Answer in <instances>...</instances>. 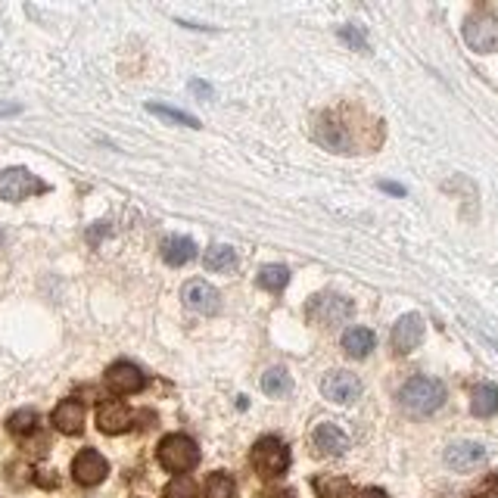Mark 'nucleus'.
Segmentation results:
<instances>
[{
	"mask_svg": "<svg viewBox=\"0 0 498 498\" xmlns=\"http://www.w3.org/2000/svg\"><path fill=\"white\" fill-rule=\"evenodd\" d=\"M399 402H402L405 411L417 417H427L434 411L442 408L445 402V386L434 377H415L399 390Z\"/></svg>",
	"mask_w": 498,
	"mask_h": 498,
	"instance_id": "nucleus-1",
	"label": "nucleus"
},
{
	"mask_svg": "<svg viewBox=\"0 0 498 498\" xmlns=\"http://www.w3.org/2000/svg\"><path fill=\"white\" fill-rule=\"evenodd\" d=\"M156 455H159V464L166 470H172V474H187V470H193L196 464H200V449H196V442L185 434H168L166 439L159 442V449H156Z\"/></svg>",
	"mask_w": 498,
	"mask_h": 498,
	"instance_id": "nucleus-2",
	"label": "nucleus"
},
{
	"mask_svg": "<svg viewBox=\"0 0 498 498\" xmlns=\"http://www.w3.org/2000/svg\"><path fill=\"white\" fill-rule=\"evenodd\" d=\"M253 468L259 470V477H265V480H274V477L287 474V468H290V449H287L278 436H262L259 442L253 445Z\"/></svg>",
	"mask_w": 498,
	"mask_h": 498,
	"instance_id": "nucleus-3",
	"label": "nucleus"
},
{
	"mask_svg": "<svg viewBox=\"0 0 498 498\" xmlns=\"http://www.w3.org/2000/svg\"><path fill=\"white\" fill-rule=\"evenodd\" d=\"M464 41L477 54H493L498 50V16L489 10H477L464 19Z\"/></svg>",
	"mask_w": 498,
	"mask_h": 498,
	"instance_id": "nucleus-4",
	"label": "nucleus"
},
{
	"mask_svg": "<svg viewBox=\"0 0 498 498\" xmlns=\"http://www.w3.org/2000/svg\"><path fill=\"white\" fill-rule=\"evenodd\" d=\"M352 312H356V305H352L346 296H337V293H321V296H312L309 309H305L309 321H314L318 327L346 324V321L352 318Z\"/></svg>",
	"mask_w": 498,
	"mask_h": 498,
	"instance_id": "nucleus-5",
	"label": "nucleus"
},
{
	"mask_svg": "<svg viewBox=\"0 0 498 498\" xmlns=\"http://www.w3.org/2000/svg\"><path fill=\"white\" fill-rule=\"evenodd\" d=\"M47 185L29 172V168H4L0 172V200L6 202H22L35 193H44Z\"/></svg>",
	"mask_w": 498,
	"mask_h": 498,
	"instance_id": "nucleus-6",
	"label": "nucleus"
},
{
	"mask_svg": "<svg viewBox=\"0 0 498 498\" xmlns=\"http://www.w3.org/2000/svg\"><path fill=\"white\" fill-rule=\"evenodd\" d=\"M107 474L109 464L97 449H82L72 461V477H75L78 486H97V483L107 480Z\"/></svg>",
	"mask_w": 498,
	"mask_h": 498,
	"instance_id": "nucleus-7",
	"label": "nucleus"
},
{
	"mask_svg": "<svg viewBox=\"0 0 498 498\" xmlns=\"http://www.w3.org/2000/svg\"><path fill=\"white\" fill-rule=\"evenodd\" d=\"M321 392H324V399H331V402L349 405L362 396V380L349 371H331L321 380Z\"/></svg>",
	"mask_w": 498,
	"mask_h": 498,
	"instance_id": "nucleus-8",
	"label": "nucleus"
},
{
	"mask_svg": "<svg viewBox=\"0 0 498 498\" xmlns=\"http://www.w3.org/2000/svg\"><path fill=\"white\" fill-rule=\"evenodd\" d=\"M424 343V318L417 312H408L392 324V349L399 356H408Z\"/></svg>",
	"mask_w": 498,
	"mask_h": 498,
	"instance_id": "nucleus-9",
	"label": "nucleus"
},
{
	"mask_svg": "<svg viewBox=\"0 0 498 498\" xmlns=\"http://www.w3.org/2000/svg\"><path fill=\"white\" fill-rule=\"evenodd\" d=\"M181 299H185L187 309L196 314H215L221 309L219 290H215L212 284H206V280H187L185 290H181Z\"/></svg>",
	"mask_w": 498,
	"mask_h": 498,
	"instance_id": "nucleus-10",
	"label": "nucleus"
},
{
	"mask_svg": "<svg viewBox=\"0 0 498 498\" xmlns=\"http://www.w3.org/2000/svg\"><path fill=\"white\" fill-rule=\"evenodd\" d=\"M107 386L116 392V396H134L147 386V377L137 365L131 362H116L113 368L107 371Z\"/></svg>",
	"mask_w": 498,
	"mask_h": 498,
	"instance_id": "nucleus-11",
	"label": "nucleus"
},
{
	"mask_svg": "<svg viewBox=\"0 0 498 498\" xmlns=\"http://www.w3.org/2000/svg\"><path fill=\"white\" fill-rule=\"evenodd\" d=\"M483 461H486V449H483L480 442L461 439V442H451L449 449H445V464H449L451 470H458V474H468V470L480 468Z\"/></svg>",
	"mask_w": 498,
	"mask_h": 498,
	"instance_id": "nucleus-12",
	"label": "nucleus"
},
{
	"mask_svg": "<svg viewBox=\"0 0 498 498\" xmlns=\"http://www.w3.org/2000/svg\"><path fill=\"white\" fill-rule=\"evenodd\" d=\"M131 424H134V415L122 402H103L97 408V427H100V434L119 436L124 430H131Z\"/></svg>",
	"mask_w": 498,
	"mask_h": 498,
	"instance_id": "nucleus-13",
	"label": "nucleus"
},
{
	"mask_svg": "<svg viewBox=\"0 0 498 498\" xmlns=\"http://www.w3.org/2000/svg\"><path fill=\"white\" fill-rule=\"evenodd\" d=\"M312 445L318 455L339 458V455H346V449H349V436H346L337 424H321V427L312 434Z\"/></svg>",
	"mask_w": 498,
	"mask_h": 498,
	"instance_id": "nucleus-14",
	"label": "nucleus"
},
{
	"mask_svg": "<svg viewBox=\"0 0 498 498\" xmlns=\"http://www.w3.org/2000/svg\"><path fill=\"white\" fill-rule=\"evenodd\" d=\"M50 421H54V427L60 430V434L78 436L84 430V405L78 402V399H63L54 408V415H50Z\"/></svg>",
	"mask_w": 498,
	"mask_h": 498,
	"instance_id": "nucleus-15",
	"label": "nucleus"
},
{
	"mask_svg": "<svg viewBox=\"0 0 498 498\" xmlns=\"http://www.w3.org/2000/svg\"><path fill=\"white\" fill-rule=\"evenodd\" d=\"M314 137H318L324 147H331L333 153H349L352 150V137L349 131L343 128V124H337L333 119H324L318 124V131H314Z\"/></svg>",
	"mask_w": 498,
	"mask_h": 498,
	"instance_id": "nucleus-16",
	"label": "nucleus"
},
{
	"mask_svg": "<svg viewBox=\"0 0 498 498\" xmlns=\"http://www.w3.org/2000/svg\"><path fill=\"white\" fill-rule=\"evenodd\" d=\"M162 259L172 268L187 265V262L196 259V244L190 237H168L166 244H162Z\"/></svg>",
	"mask_w": 498,
	"mask_h": 498,
	"instance_id": "nucleus-17",
	"label": "nucleus"
},
{
	"mask_svg": "<svg viewBox=\"0 0 498 498\" xmlns=\"http://www.w3.org/2000/svg\"><path fill=\"white\" fill-rule=\"evenodd\" d=\"M343 349L349 358H368L374 349V333L368 327H349L343 333Z\"/></svg>",
	"mask_w": 498,
	"mask_h": 498,
	"instance_id": "nucleus-18",
	"label": "nucleus"
},
{
	"mask_svg": "<svg viewBox=\"0 0 498 498\" xmlns=\"http://www.w3.org/2000/svg\"><path fill=\"white\" fill-rule=\"evenodd\" d=\"M470 411L477 417H493L498 411V386L493 383H480L474 390V399H470Z\"/></svg>",
	"mask_w": 498,
	"mask_h": 498,
	"instance_id": "nucleus-19",
	"label": "nucleus"
},
{
	"mask_svg": "<svg viewBox=\"0 0 498 498\" xmlns=\"http://www.w3.org/2000/svg\"><path fill=\"white\" fill-rule=\"evenodd\" d=\"M237 265V253L225 244H215L206 249V268L209 271H231Z\"/></svg>",
	"mask_w": 498,
	"mask_h": 498,
	"instance_id": "nucleus-20",
	"label": "nucleus"
},
{
	"mask_svg": "<svg viewBox=\"0 0 498 498\" xmlns=\"http://www.w3.org/2000/svg\"><path fill=\"white\" fill-rule=\"evenodd\" d=\"M262 390L268 392V396H274V399H280V396H290V390H293V380H290V374H287L284 368H271L262 377Z\"/></svg>",
	"mask_w": 498,
	"mask_h": 498,
	"instance_id": "nucleus-21",
	"label": "nucleus"
},
{
	"mask_svg": "<svg viewBox=\"0 0 498 498\" xmlns=\"http://www.w3.org/2000/svg\"><path fill=\"white\" fill-rule=\"evenodd\" d=\"M290 284V271L284 265H265L259 271V287L268 293H280L284 287Z\"/></svg>",
	"mask_w": 498,
	"mask_h": 498,
	"instance_id": "nucleus-22",
	"label": "nucleus"
},
{
	"mask_svg": "<svg viewBox=\"0 0 498 498\" xmlns=\"http://www.w3.org/2000/svg\"><path fill=\"white\" fill-rule=\"evenodd\" d=\"M6 427H10L13 436H29V434H35V430H38V411H35V408H19L16 415H10Z\"/></svg>",
	"mask_w": 498,
	"mask_h": 498,
	"instance_id": "nucleus-23",
	"label": "nucleus"
},
{
	"mask_svg": "<svg viewBox=\"0 0 498 498\" xmlns=\"http://www.w3.org/2000/svg\"><path fill=\"white\" fill-rule=\"evenodd\" d=\"M314 486H318L321 498H356L349 480H343V477H324V480H318Z\"/></svg>",
	"mask_w": 498,
	"mask_h": 498,
	"instance_id": "nucleus-24",
	"label": "nucleus"
},
{
	"mask_svg": "<svg viewBox=\"0 0 498 498\" xmlns=\"http://www.w3.org/2000/svg\"><path fill=\"white\" fill-rule=\"evenodd\" d=\"M206 498H237V483L219 470L206 480Z\"/></svg>",
	"mask_w": 498,
	"mask_h": 498,
	"instance_id": "nucleus-25",
	"label": "nucleus"
},
{
	"mask_svg": "<svg viewBox=\"0 0 498 498\" xmlns=\"http://www.w3.org/2000/svg\"><path fill=\"white\" fill-rule=\"evenodd\" d=\"M147 109H150V113H153V116H159V119H168V122L187 124V128H200V122H196L193 116L181 113V109H168V107H162V103H150Z\"/></svg>",
	"mask_w": 498,
	"mask_h": 498,
	"instance_id": "nucleus-26",
	"label": "nucleus"
},
{
	"mask_svg": "<svg viewBox=\"0 0 498 498\" xmlns=\"http://www.w3.org/2000/svg\"><path fill=\"white\" fill-rule=\"evenodd\" d=\"M162 498H196L193 480H190V477H175V480L166 486V493H162Z\"/></svg>",
	"mask_w": 498,
	"mask_h": 498,
	"instance_id": "nucleus-27",
	"label": "nucleus"
},
{
	"mask_svg": "<svg viewBox=\"0 0 498 498\" xmlns=\"http://www.w3.org/2000/svg\"><path fill=\"white\" fill-rule=\"evenodd\" d=\"M477 498H498V474H493L486 483H483L480 493H477Z\"/></svg>",
	"mask_w": 498,
	"mask_h": 498,
	"instance_id": "nucleus-28",
	"label": "nucleus"
},
{
	"mask_svg": "<svg viewBox=\"0 0 498 498\" xmlns=\"http://www.w3.org/2000/svg\"><path fill=\"white\" fill-rule=\"evenodd\" d=\"M339 35H343L349 44H356L358 50H368V44H365V35H362V31H356V29H343V31H339Z\"/></svg>",
	"mask_w": 498,
	"mask_h": 498,
	"instance_id": "nucleus-29",
	"label": "nucleus"
},
{
	"mask_svg": "<svg viewBox=\"0 0 498 498\" xmlns=\"http://www.w3.org/2000/svg\"><path fill=\"white\" fill-rule=\"evenodd\" d=\"M356 498H386V493H383V489H362V493H358Z\"/></svg>",
	"mask_w": 498,
	"mask_h": 498,
	"instance_id": "nucleus-30",
	"label": "nucleus"
},
{
	"mask_svg": "<svg viewBox=\"0 0 498 498\" xmlns=\"http://www.w3.org/2000/svg\"><path fill=\"white\" fill-rule=\"evenodd\" d=\"M268 498H296V495H293L290 489H278V493H271Z\"/></svg>",
	"mask_w": 498,
	"mask_h": 498,
	"instance_id": "nucleus-31",
	"label": "nucleus"
},
{
	"mask_svg": "<svg viewBox=\"0 0 498 498\" xmlns=\"http://www.w3.org/2000/svg\"><path fill=\"white\" fill-rule=\"evenodd\" d=\"M383 190H390V193H399V196L405 193V187H399V185H383Z\"/></svg>",
	"mask_w": 498,
	"mask_h": 498,
	"instance_id": "nucleus-32",
	"label": "nucleus"
}]
</instances>
